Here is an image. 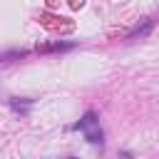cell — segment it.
Returning a JSON list of instances; mask_svg holds the SVG:
<instances>
[{
    "instance_id": "1",
    "label": "cell",
    "mask_w": 159,
    "mask_h": 159,
    "mask_svg": "<svg viewBox=\"0 0 159 159\" xmlns=\"http://www.w3.org/2000/svg\"><path fill=\"white\" fill-rule=\"evenodd\" d=\"M77 129H80V132L84 134V139L92 142V144H102V142H104V139H102V129H99V124H97V119H94V112H87V114L80 119Z\"/></svg>"
}]
</instances>
